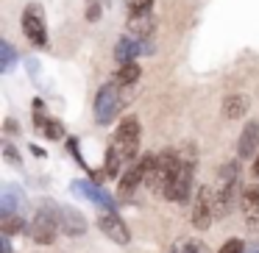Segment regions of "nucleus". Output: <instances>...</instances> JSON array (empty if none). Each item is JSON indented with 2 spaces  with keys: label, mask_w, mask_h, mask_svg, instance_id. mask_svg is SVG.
Masks as SVG:
<instances>
[{
  "label": "nucleus",
  "mask_w": 259,
  "mask_h": 253,
  "mask_svg": "<svg viewBox=\"0 0 259 253\" xmlns=\"http://www.w3.org/2000/svg\"><path fill=\"white\" fill-rule=\"evenodd\" d=\"M59 209L62 206H56L53 200H48L45 206L36 209L34 220H31V228H28L31 239L36 245H53L56 242V234L62 231L59 228Z\"/></svg>",
  "instance_id": "1"
},
{
  "label": "nucleus",
  "mask_w": 259,
  "mask_h": 253,
  "mask_svg": "<svg viewBox=\"0 0 259 253\" xmlns=\"http://www.w3.org/2000/svg\"><path fill=\"white\" fill-rule=\"evenodd\" d=\"M181 167V150H173V147H164L156 156V164L148 170L145 175V186L151 192H164L170 184V178L176 175V170Z\"/></svg>",
  "instance_id": "2"
},
{
  "label": "nucleus",
  "mask_w": 259,
  "mask_h": 253,
  "mask_svg": "<svg viewBox=\"0 0 259 253\" xmlns=\"http://www.w3.org/2000/svg\"><path fill=\"white\" fill-rule=\"evenodd\" d=\"M140 136H142V131H140V120L137 117H125L117 125V131L112 136V147L123 159V164L137 162V156H140Z\"/></svg>",
  "instance_id": "3"
},
{
  "label": "nucleus",
  "mask_w": 259,
  "mask_h": 253,
  "mask_svg": "<svg viewBox=\"0 0 259 253\" xmlns=\"http://www.w3.org/2000/svg\"><path fill=\"white\" fill-rule=\"evenodd\" d=\"M120 89H123V86H117L114 81H109V84H103L101 89H98V97H95V120L101 125H109L120 114V109H123V95H120Z\"/></svg>",
  "instance_id": "4"
},
{
  "label": "nucleus",
  "mask_w": 259,
  "mask_h": 253,
  "mask_svg": "<svg viewBox=\"0 0 259 253\" xmlns=\"http://www.w3.org/2000/svg\"><path fill=\"white\" fill-rule=\"evenodd\" d=\"M192 173H195L192 156H190V159L181 156V167L176 170V175L170 178L167 189H164L162 195L167 197L170 203H187V200H190V195H192V178H195Z\"/></svg>",
  "instance_id": "5"
},
{
  "label": "nucleus",
  "mask_w": 259,
  "mask_h": 253,
  "mask_svg": "<svg viewBox=\"0 0 259 253\" xmlns=\"http://www.w3.org/2000/svg\"><path fill=\"white\" fill-rule=\"evenodd\" d=\"M156 164V156H142L140 162H131V167L125 170L123 175H120V184H117V195L120 197H128V195H134V189L140 184H145V175H148V170Z\"/></svg>",
  "instance_id": "6"
},
{
  "label": "nucleus",
  "mask_w": 259,
  "mask_h": 253,
  "mask_svg": "<svg viewBox=\"0 0 259 253\" xmlns=\"http://www.w3.org/2000/svg\"><path fill=\"white\" fill-rule=\"evenodd\" d=\"M212 217H214V195L209 186H201L195 192V203H192V228L206 231L212 225Z\"/></svg>",
  "instance_id": "7"
},
{
  "label": "nucleus",
  "mask_w": 259,
  "mask_h": 253,
  "mask_svg": "<svg viewBox=\"0 0 259 253\" xmlns=\"http://www.w3.org/2000/svg\"><path fill=\"white\" fill-rule=\"evenodd\" d=\"M98 228L103 231L106 239L117 242V245H128V242H131V231H128V225H125V220L120 217L117 212H112V209L98 217Z\"/></svg>",
  "instance_id": "8"
},
{
  "label": "nucleus",
  "mask_w": 259,
  "mask_h": 253,
  "mask_svg": "<svg viewBox=\"0 0 259 253\" xmlns=\"http://www.w3.org/2000/svg\"><path fill=\"white\" fill-rule=\"evenodd\" d=\"M23 31L34 47H48V28L39 14V6H28L23 12Z\"/></svg>",
  "instance_id": "9"
},
{
  "label": "nucleus",
  "mask_w": 259,
  "mask_h": 253,
  "mask_svg": "<svg viewBox=\"0 0 259 253\" xmlns=\"http://www.w3.org/2000/svg\"><path fill=\"white\" fill-rule=\"evenodd\" d=\"M153 31H156L153 9H148V12H131L128 20H125V34L137 36V39H151Z\"/></svg>",
  "instance_id": "10"
},
{
  "label": "nucleus",
  "mask_w": 259,
  "mask_h": 253,
  "mask_svg": "<svg viewBox=\"0 0 259 253\" xmlns=\"http://www.w3.org/2000/svg\"><path fill=\"white\" fill-rule=\"evenodd\" d=\"M59 228H62V234H67V236H84L87 234V220H84V214H81L78 209L62 206L59 209Z\"/></svg>",
  "instance_id": "11"
},
{
  "label": "nucleus",
  "mask_w": 259,
  "mask_h": 253,
  "mask_svg": "<svg viewBox=\"0 0 259 253\" xmlns=\"http://www.w3.org/2000/svg\"><path fill=\"white\" fill-rule=\"evenodd\" d=\"M145 53V39H137V36L125 34L123 39L114 45V59L120 64H128V62H137V59Z\"/></svg>",
  "instance_id": "12"
},
{
  "label": "nucleus",
  "mask_w": 259,
  "mask_h": 253,
  "mask_svg": "<svg viewBox=\"0 0 259 253\" xmlns=\"http://www.w3.org/2000/svg\"><path fill=\"white\" fill-rule=\"evenodd\" d=\"M259 153V123H248L237 139V156L240 159H253Z\"/></svg>",
  "instance_id": "13"
},
{
  "label": "nucleus",
  "mask_w": 259,
  "mask_h": 253,
  "mask_svg": "<svg viewBox=\"0 0 259 253\" xmlns=\"http://www.w3.org/2000/svg\"><path fill=\"white\" fill-rule=\"evenodd\" d=\"M240 206H242V214H245L248 223L256 225L259 223V184L245 186L240 192Z\"/></svg>",
  "instance_id": "14"
},
{
  "label": "nucleus",
  "mask_w": 259,
  "mask_h": 253,
  "mask_svg": "<svg viewBox=\"0 0 259 253\" xmlns=\"http://www.w3.org/2000/svg\"><path fill=\"white\" fill-rule=\"evenodd\" d=\"M248 109H251L248 95H229L223 100V117L226 120H242L248 114Z\"/></svg>",
  "instance_id": "15"
},
{
  "label": "nucleus",
  "mask_w": 259,
  "mask_h": 253,
  "mask_svg": "<svg viewBox=\"0 0 259 253\" xmlns=\"http://www.w3.org/2000/svg\"><path fill=\"white\" fill-rule=\"evenodd\" d=\"M140 75H142V67L137 62H128V64H120L117 70H114V75H112V81L117 86H134L137 81H140Z\"/></svg>",
  "instance_id": "16"
},
{
  "label": "nucleus",
  "mask_w": 259,
  "mask_h": 253,
  "mask_svg": "<svg viewBox=\"0 0 259 253\" xmlns=\"http://www.w3.org/2000/svg\"><path fill=\"white\" fill-rule=\"evenodd\" d=\"M25 228H28V225H25L23 212H3V217H0V231H3V236L23 234Z\"/></svg>",
  "instance_id": "17"
},
{
  "label": "nucleus",
  "mask_w": 259,
  "mask_h": 253,
  "mask_svg": "<svg viewBox=\"0 0 259 253\" xmlns=\"http://www.w3.org/2000/svg\"><path fill=\"white\" fill-rule=\"evenodd\" d=\"M73 189H75V192H84V197H90V200L101 203V206H112V200H109V197L103 195V192L98 189V186L87 184V181H75V184H73Z\"/></svg>",
  "instance_id": "18"
},
{
  "label": "nucleus",
  "mask_w": 259,
  "mask_h": 253,
  "mask_svg": "<svg viewBox=\"0 0 259 253\" xmlns=\"http://www.w3.org/2000/svg\"><path fill=\"white\" fill-rule=\"evenodd\" d=\"M120 164H123V159H120V156H117V150H114V147L109 145L106 164H103V173H106V178H117V175H120Z\"/></svg>",
  "instance_id": "19"
},
{
  "label": "nucleus",
  "mask_w": 259,
  "mask_h": 253,
  "mask_svg": "<svg viewBox=\"0 0 259 253\" xmlns=\"http://www.w3.org/2000/svg\"><path fill=\"white\" fill-rule=\"evenodd\" d=\"M170 253H206V247L198 239H179V242H173Z\"/></svg>",
  "instance_id": "20"
},
{
  "label": "nucleus",
  "mask_w": 259,
  "mask_h": 253,
  "mask_svg": "<svg viewBox=\"0 0 259 253\" xmlns=\"http://www.w3.org/2000/svg\"><path fill=\"white\" fill-rule=\"evenodd\" d=\"M3 156H6L9 164H14V167H23V156L17 153V147H14L12 142H3Z\"/></svg>",
  "instance_id": "21"
},
{
  "label": "nucleus",
  "mask_w": 259,
  "mask_h": 253,
  "mask_svg": "<svg viewBox=\"0 0 259 253\" xmlns=\"http://www.w3.org/2000/svg\"><path fill=\"white\" fill-rule=\"evenodd\" d=\"M218 253H245V242L237 239V236H231L229 242H223V245H220Z\"/></svg>",
  "instance_id": "22"
},
{
  "label": "nucleus",
  "mask_w": 259,
  "mask_h": 253,
  "mask_svg": "<svg viewBox=\"0 0 259 253\" xmlns=\"http://www.w3.org/2000/svg\"><path fill=\"white\" fill-rule=\"evenodd\" d=\"M0 50H3V73H9L14 67V50L9 42H0Z\"/></svg>",
  "instance_id": "23"
},
{
  "label": "nucleus",
  "mask_w": 259,
  "mask_h": 253,
  "mask_svg": "<svg viewBox=\"0 0 259 253\" xmlns=\"http://www.w3.org/2000/svg\"><path fill=\"white\" fill-rule=\"evenodd\" d=\"M128 3V14L131 12H148V9H153V0H125Z\"/></svg>",
  "instance_id": "24"
},
{
  "label": "nucleus",
  "mask_w": 259,
  "mask_h": 253,
  "mask_svg": "<svg viewBox=\"0 0 259 253\" xmlns=\"http://www.w3.org/2000/svg\"><path fill=\"white\" fill-rule=\"evenodd\" d=\"M87 20H90V23H98V20H101V6H98V0L90 3V9H87Z\"/></svg>",
  "instance_id": "25"
},
{
  "label": "nucleus",
  "mask_w": 259,
  "mask_h": 253,
  "mask_svg": "<svg viewBox=\"0 0 259 253\" xmlns=\"http://www.w3.org/2000/svg\"><path fill=\"white\" fill-rule=\"evenodd\" d=\"M6 134H17V120H6Z\"/></svg>",
  "instance_id": "26"
},
{
  "label": "nucleus",
  "mask_w": 259,
  "mask_h": 253,
  "mask_svg": "<svg viewBox=\"0 0 259 253\" xmlns=\"http://www.w3.org/2000/svg\"><path fill=\"white\" fill-rule=\"evenodd\" d=\"M0 253H12V245H9V236H6V239H0Z\"/></svg>",
  "instance_id": "27"
},
{
  "label": "nucleus",
  "mask_w": 259,
  "mask_h": 253,
  "mask_svg": "<svg viewBox=\"0 0 259 253\" xmlns=\"http://www.w3.org/2000/svg\"><path fill=\"white\" fill-rule=\"evenodd\" d=\"M251 173H253V178H259V153L253 156V170H251Z\"/></svg>",
  "instance_id": "28"
},
{
  "label": "nucleus",
  "mask_w": 259,
  "mask_h": 253,
  "mask_svg": "<svg viewBox=\"0 0 259 253\" xmlns=\"http://www.w3.org/2000/svg\"><path fill=\"white\" fill-rule=\"evenodd\" d=\"M253 253H259V247H256V250H253Z\"/></svg>",
  "instance_id": "29"
}]
</instances>
